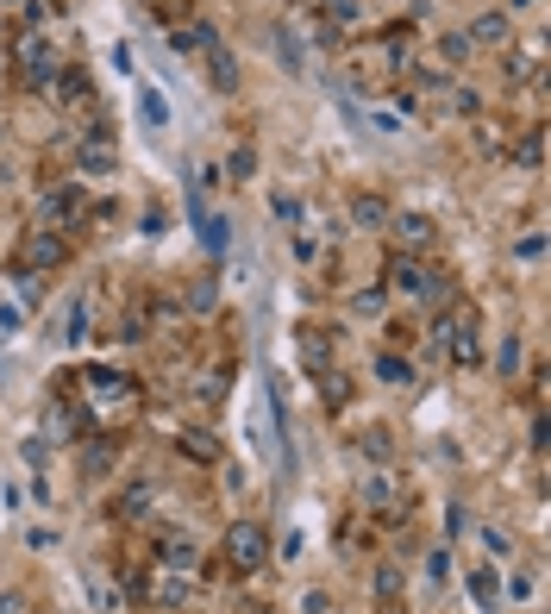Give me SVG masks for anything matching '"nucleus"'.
<instances>
[{
  "label": "nucleus",
  "instance_id": "obj_1",
  "mask_svg": "<svg viewBox=\"0 0 551 614\" xmlns=\"http://www.w3.org/2000/svg\"><path fill=\"white\" fill-rule=\"evenodd\" d=\"M382 282H389V295L414 301V307H445L451 295H458V282H451L445 270H433L426 257H414V251H389V264H382Z\"/></svg>",
  "mask_w": 551,
  "mask_h": 614
},
{
  "label": "nucleus",
  "instance_id": "obj_2",
  "mask_svg": "<svg viewBox=\"0 0 551 614\" xmlns=\"http://www.w3.org/2000/svg\"><path fill=\"white\" fill-rule=\"evenodd\" d=\"M13 76L26 82V88H38V94L63 76L57 44H51V38H38V26H26V32H19V44H13Z\"/></svg>",
  "mask_w": 551,
  "mask_h": 614
},
{
  "label": "nucleus",
  "instance_id": "obj_3",
  "mask_svg": "<svg viewBox=\"0 0 551 614\" xmlns=\"http://www.w3.org/2000/svg\"><path fill=\"white\" fill-rule=\"evenodd\" d=\"M357 502H364L376 521H401L407 514V477L395 464H370L364 477H357Z\"/></svg>",
  "mask_w": 551,
  "mask_h": 614
},
{
  "label": "nucleus",
  "instance_id": "obj_4",
  "mask_svg": "<svg viewBox=\"0 0 551 614\" xmlns=\"http://www.w3.org/2000/svg\"><path fill=\"white\" fill-rule=\"evenodd\" d=\"M220 558H226V571L257 577L263 564H270V533H263V521H232L226 539H220Z\"/></svg>",
  "mask_w": 551,
  "mask_h": 614
},
{
  "label": "nucleus",
  "instance_id": "obj_5",
  "mask_svg": "<svg viewBox=\"0 0 551 614\" xmlns=\"http://www.w3.org/2000/svg\"><path fill=\"white\" fill-rule=\"evenodd\" d=\"M82 389H88L94 408H138V401H145V383H138L132 370H119V364H88Z\"/></svg>",
  "mask_w": 551,
  "mask_h": 614
},
{
  "label": "nucleus",
  "instance_id": "obj_6",
  "mask_svg": "<svg viewBox=\"0 0 551 614\" xmlns=\"http://www.w3.org/2000/svg\"><path fill=\"white\" fill-rule=\"evenodd\" d=\"M195 63H201V76H207V88H213V94H238V88H245V69H238V57L226 51V38L213 32V26H207V38H201Z\"/></svg>",
  "mask_w": 551,
  "mask_h": 614
},
{
  "label": "nucleus",
  "instance_id": "obj_7",
  "mask_svg": "<svg viewBox=\"0 0 551 614\" xmlns=\"http://www.w3.org/2000/svg\"><path fill=\"white\" fill-rule=\"evenodd\" d=\"M82 220H88V201H82L76 182H57V188H44V195H38V226L44 232H69V226H82Z\"/></svg>",
  "mask_w": 551,
  "mask_h": 614
},
{
  "label": "nucleus",
  "instance_id": "obj_8",
  "mask_svg": "<svg viewBox=\"0 0 551 614\" xmlns=\"http://www.w3.org/2000/svg\"><path fill=\"white\" fill-rule=\"evenodd\" d=\"M395 239V251H414V257H426L439 245V220L433 214H420V207H401V214H389V226H382Z\"/></svg>",
  "mask_w": 551,
  "mask_h": 614
},
{
  "label": "nucleus",
  "instance_id": "obj_9",
  "mask_svg": "<svg viewBox=\"0 0 551 614\" xmlns=\"http://www.w3.org/2000/svg\"><path fill=\"white\" fill-rule=\"evenodd\" d=\"M19 264L38 270V276H51V270H63V264H69V239H63V232L32 226V232H26V245H19Z\"/></svg>",
  "mask_w": 551,
  "mask_h": 614
},
{
  "label": "nucleus",
  "instance_id": "obj_10",
  "mask_svg": "<svg viewBox=\"0 0 551 614\" xmlns=\"http://www.w3.org/2000/svg\"><path fill=\"white\" fill-rule=\"evenodd\" d=\"M195 589H201L195 571H163L157 564V571L145 577V602L151 608H182V602H195Z\"/></svg>",
  "mask_w": 551,
  "mask_h": 614
},
{
  "label": "nucleus",
  "instance_id": "obj_11",
  "mask_svg": "<svg viewBox=\"0 0 551 614\" xmlns=\"http://www.w3.org/2000/svg\"><path fill=\"white\" fill-rule=\"evenodd\" d=\"M76 163H82L88 176H113L119 170V145H113V132L101 120H88V138L76 145Z\"/></svg>",
  "mask_w": 551,
  "mask_h": 614
},
{
  "label": "nucleus",
  "instance_id": "obj_12",
  "mask_svg": "<svg viewBox=\"0 0 551 614\" xmlns=\"http://www.w3.org/2000/svg\"><path fill=\"white\" fill-rule=\"evenodd\" d=\"M157 564L163 571H195L201 577V546L182 527H157Z\"/></svg>",
  "mask_w": 551,
  "mask_h": 614
},
{
  "label": "nucleus",
  "instance_id": "obj_13",
  "mask_svg": "<svg viewBox=\"0 0 551 614\" xmlns=\"http://www.w3.org/2000/svg\"><path fill=\"white\" fill-rule=\"evenodd\" d=\"M188 207H195V232H201V251H207V264H220V257L232 251V226H226V214H213V207L195 195V201H188Z\"/></svg>",
  "mask_w": 551,
  "mask_h": 614
},
{
  "label": "nucleus",
  "instance_id": "obj_14",
  "mask_svg": "<svg viewBox=\"0 0 551 614\" xmlns=\"http://www.w3.org/2000/svg\"><path fill=\"white\" fill-rule=\"evenodd\" d=\"M470 44H476V51H508V44H514V13H476L470 19V32H464Z\"/></svg>",
  "mask_w": 551,
  "mask_h": 614
},
{
  "label": "nucleus",
  "instance_id": "obj_15",
  "mask_svg": "<svg viewBox=\"0 0 551 614\" xmlns=\"http://www.w3.org/2000/svg\"><path fill=\"white\" fill-rule=\"evenodd\" d=\"M88 320H94V295H69V301H63V320H57V345L76 351V345L88 339Z\"/></svg>",
  "mask_w": 551,
  "mask_h": 614
},
{
  "label": "nucleus",
  "instance_id": "obj_16",
  "mask_svg": "<svg viewBox=\"0 0 551 614\" xmlns=\"http://www.w3.org/2000/svg\"><path fill=\"white\" fill-rule=\"evenodd\" d=\"M295 351H301V364L320 376V370H332V351H339V339H332L326 326H301V333H295Z\"/></svg>",
  "mask_w": 551,
  "mask_h": 614
},
{
  "label": "nucleus",
  "instance_id": "obj_17",
  "mask_svg": "<svg viewBox=\"0 0 551 614\" xmlns=\"http://www.w3.org/2000/svg\"><path fill=\"white\" fill-rule=\"evenodd\" d=\"M51 94H57L69 113H88V120H94V82L82 76V69H69V63H63V76L51 82Z\"/></svg>",
  "mask_w": 551,
  "mask_h": 614
},
{
  "label": "nucleus",
  "instance_id": "obj_18",
  "mask_svg": "<svg viewBox=\"0 0 551 614\" xmlns=\"http://www.w3.org/2000/svg\"><path fill=\"white\" fill-rule=\"evenodd\" d=\"M44 433H51V439H82L88 414L76 408V401H51V408H44Z\"/></svg>",
  "mask_w": 551,
  "mask_h": 614
},
{
  "label": "nucleus",
  "instance_id": "obj_19",
  "mask_svg": "<svg viewBox=\"0 0 551 614\" xmlns=\"http://www.w3.org/2000/svg\"><path fill=\"white\" fill-rule=\"evenodd\" d=\"M501 69H508V82H545V51L539 44H526V51H501Z\"/></svg>",
  "mask_w": 551,
  "mask_h": 614
},
{
  "label": "nucleus",
  "instance_id": "obj_20",
  "mask_svg": "<svg viewBox=\"0 0 551 614\" xmlns=\"http://www.w3.org/2000/svg\"><path fill=\"white\" fill-rule=\"evenodd\" d=\"M439 107L458 113V120H476V113H483V94L464 88V82H445V88H439Z\"/></svg>",
  "mask_w": 551,
  "mask_h": 614
},
{
  "label": "nucleus",
  "instance_id": "obj_21",
  "mask_svg": "<svg viewBox=\"0 0 551 614\" xmlns=\"http://www.w3.org/2000/svg\"><path fill=\"white\" fill-rule=\"evenodd\" d=\"M351 226H364V232H376V226H389V201L382 195H351Z\"/></svg>",
  "mask_w": 551,
  "mask_h": 614
},
{
  "label": "nucleus",
  "instance_id": "obj_22",
  "mask_svg": "<svg viewBox=\"0 0 551 614\" xmlns=\"http://www.w3.org/2000/svg\"><path fill=\"white\" fill-rule=\"evenodd\" d=\"M357 452L370 464H395V433L389 427H357Z\"/></svg>",
  "mask_w": 551,
  "mask_h": 614
},
{
  "label": "nucleus",
  "instance_id": "obj_23",
  "mask_svg": "<svg viewBox=\"0 0 551 614\" xmlns=\"http://www.w3.org/2000/svg\"><path fill=\"white\" fill-rule=\"evenodd\" d=\"M119 464V439H88L82 445V470L88 477H101V470H113Z\"/></svg>",
  "mask_w": 551,
  "mask_h": 614
},
{
  "label": "nucleus",
  "instance_id": "obj_24",
  "mask_svg": "<svg viewBox=\"0 0 551 614\" xmlns=\"http://www.w3.org/2000/svg\"><path fill=\"white\" fill-rule=\"evenodd\" d=\"M138 113H145L151 132H163V126H170V94H163V88H138Z\"/></svg>",
  "mask_w": 551,
  "mask_h": 614
},
{
  "label": "nucleus",
  "instance_id": "obj_25",
  "mask_svg": "<svg viewBox=\"0 0 551 614\" xmlns=\"http://www.w3.org/2000/svg\"><path fill=\"white\" fill-rule=\"evenodd\" d=\"M182 452H188V464H220V439L201 433V427H188L182 433Z\"/></svg>",
  "mask_w": 551,
  "mask_h": 614
},
{
  "label": "nucleus",
  "instance_id": "obj_26",
  "mask_svg": "<svg viewBox=\"0 0 551 614\" xmlns=\"http://www.w3.org/2000/svg\"><path fill=\"white\" fill-rule=\"evenodd\" d=\"M314 389H320L326 408H345V401H351V376H345V370H320V376H314Z\"/></svg>",
  "mask_w": 551,
  "mask_h": 614
},
{
  "label": "nucleus",
  "instance_id": "obj_27",
  "mask_svg": "<svg viewBox=\"0 0 551 614\" xmlns=\"http://www.w3.org/2000/svg\"><path fill=\"white\" fill-rule=\"evenodd\" d=\"M526 370V351H520V339L508 333V339H501L495 345V376H501V383H514V376Z\"/></svg>",
  "mask_w": 551,
  "mask_h": 614
},
{
  "label": "nucleus",
  "instance_id": "obj_28",
  "mask_svg": "<svg viewBox=\"0 0 551 614\" xmlns=\"http://www.w3.org/2000/svg\"><path fill=\"white\" fill-rule=\"evenodd\" d=\"M464 583H470V596H476V608H495V602H501V577L489 571V564H476V571H470Z\"/></svg>",
  "mask_w": 551,
  "mask_h": 614
},
{
  "label": "nucleus",
  "instance_id": "obj_29",
  "mask_svg": "<svg viewBox=\"0 0 551 614\" xmlns=\"http://www.w3.org/2000/svg\"><path fill=\"white\" fill-rule=\"evenodd\" d=\"M151 483H138V489H126V495H119V502H113V514H119V521H145V514H151Z\"/></svg>",
  "mask_w": 551,
  "mask_h": 614
},
{
  "label": "nucleus",
  "instance_id": "obj_30",
  "mask_svg": "<svg viewBox=\"0 0 551 614\" xmlns=\"http://www.w3.org/2000/svg\"><path fill=\"white\" fill-rule=\"evenodd\" d=\"M376 376H382L389 389H414V364L395 358V351H382V358H376Z\"/></svg>",
  "mask_w": 551,
  "mask_h": 614
},
{
  "label": "nucleus",
  "instance_id": "obj_31",
  "mask_svg": "<svg viewBox=\"0 0 551 614\" xmlns=\"http://www.w3.org/2000/svg\"><path fill=\"white\" fill-rule=\"evenodd\" d=\"M270 32H276V51H282V69H295V76H301L307 63H301V38H295V26H289V19H276Z\"/></svg>",
  "mask_w": 551,
  "mask_h": 614
},
{
  "label": "nucleus",
  "instance_id": "obj_32",
  "mask_svg": "<svg viewBox=\"0 0 551 614\" xmlns=\"http://www.w3.org/2000/svg\"><path fill=\"white\" fill-rule=\"evenodd\" d=\"M470 57H476V44H470L464 32H445V38H439V63H445V69H464Z\"/></svg>",
  "mask_w": 551,
  "mask_h": 614
},
{
  "label": "nucleus",
  "instance_id": "obj_33",
  "mask_svg": "<svg viewBox=\"0 0 551 614\" xmlns=\"http://www.w3.org/2000/svg\"><path fill=\"white\" fill-rule=\"evenodd\" d=\"M514 163H520V170H539V163H545V132H539V126H533V132L520 138V151H514Z\"/></svg>",
  "mask_w": 551,
  "mask_h": 614
},
{
  "label": "nucleus",
  "instance_id": "obj_34",
  "mask_svg": "<svg viewBox=\"0 0 551 614\" xmlns=\"http://www.w3.org/2000/svg\"><path fill=\"white\" fill-rule=\"evenodd\" d=\"M213 301H220V289L201 276V282H188V314H213Z\"/></svg>",
  "mask_w": 551,
  "mask_h": 614
},
{
  "label": "nucleus",
  "instance_id": "obj_35",
  "mask_svg": "<svg viewBox=\"0 0 551 614\" xmlns=\"http://www.w3.org/2000/svg\"><path fill=\"white\" fill-rule=\"evenodd\" d=\"M351 314L357 320H382V289H357L351 295Z\"/></svg>",
  "mask_w": 551,
  "mask_h": 614
},
{
  "label": "nucleus",
  "instance_id": "obj_36",
  "mask_svg": "<svg viewBox=\"0 0 551 614\" xmlns=\"http://www.w3.org/2000/svg\"><path fill=\"white\" fill-rule=\"evenodd\" d=\"M514 264H545V239H539V232L514 239Z\"/></svg>",
  "mask_w": 551,
  "mask_h": 614
},
{
  "label": "nucleus",
  "instance_id": "obj_37",
  "mask_svg": "<svg viewBox=\"0 0 551 614\" xmlns=\"http://www.w3.org/2000/svg\"><path fill=\"white\" fill-rule=\"evenodd\" d=\"M376 596H382V602L401 596V564H382V571H376Z\"/></svg>",
  "mask_w": 551,
  "mask_h": 614
},
{
  "label": "nucleus",
  "instance_id": "obj_38",
  "mask_svg": "<svg viewBox=\"0 0 551 614\" xmlns=\"http://www.w3.org/2000/svg\"><path fill=\"white\" fill-rule=\"evenodd\" d=\"M445 533H451V539H464V533H470V508H464V502H451V508H445Z\"/></svg>",
  "mask_w": 551,
  "mask_h": 614
},
{
  "label": "nucleus",
  "instance_id": "obj_39",
  "mask_svg": "<svg viewBox=\"0 0 551 614\" xmlns=\"http://www.w3.org/2000/svg\"><path fill=\"white\" fill-rule=\"evenodd\" d=\"M276 220L282 226H301V201L295 195H276Z\"/></svg>",
  "mask_w": 551,
  "mask_h": 614
},
{
  "label": "nucleus",
  "instance_id": "obj_40",
  "mask_svg": "<svg viewBox=\"0 0 551 614\" xmlns=\"http://www.w3.org/2000/svg\"><path fill=\"white\" fill-rule=\"evenodd\" d=\"M26 326V314H19V301H0V333H19Z\"/></svg>",
  "mask_w": 551,
  "mask_h": 614
},
{
  "label": "nucleus",
  "instance_id": "obj_41",
  "mask_svg": "<svg viewBox=\"0 0 551 614\" xmlns=\"http://www.w3.org/2000/svg\"><path fill=\"white\" fill-rule=\"evenodd\" d=\"M301 614H332V596H326V589H307V596H301Z\"/></svg>",
  "mask_w": 551,
  "mask_h": 614
},
{
  "label": "nucleus",
  "instance_id": "obj_42",
  "mask_svg": "<svg viewBox=\"0 0 551 614\" xmlns=\"http://www.w3.org/2000/svg\"><path fill=\"white\" fill-rule=\"evenodd\" d=\"M251 157H257L251 145H238V151H232V176H238V182H245V176H251Z\"/></svg>",
  "mask_w": 551,
  "mask_h": 614
},
{
  "label": "nucleus",
  "instance_id": "obj_43",
  "mask_svg": "<svg viewBox=\"0 0 551 614\" xmlns=\"http://www.w3.org/2000/svg\"><path fill=\"white\" fill-rule=\"evenodd\" d=\"M426 577L445 583V577H451V552H433V558H426Z\"/></svg>",
  "mask_w": 551,
  "mask_h": 614
},
{
  "label": "nucleus",
  "instance_id": "obj_44",
  "mask_svg": "<svg viewBox=\"0 0 551 614\" xmlns=\"http://www.w3.org/2000/svg\"><path fill=\"white\" fill-rule=\"evenodd\" d=\"M295 257H301V264H314V257H320V245L307 239V232H295Z\"/></svg>",
  "mask_w": 551,
  "mask_h": 614
},
{
  "label": "nucleus",
  "instance_id": "obj_45",
  "mask_svg": "<svg viewBox=\"0 0 551 614\" xmlns=\"http://www.w3.org/2000/svg\"><path fill=\"white\" fill-rule=\"evenodd\" d=\"M483 539H489V552H514V539L501 533V527H483Z\"/></svg>",
  "mask_w": 551,
  "mask_h": 614
},
{
  "label": "nucleus",
  "instance_id": "obj_46",
  "mask_svg": "<svg viewBox=\"0 0 551 614\" xmlns=\"http://www.w3.org/2000/svg\"><path fill=\"white\" fill-rule=\"evenodd\" d=\"M0 614H26V602H19V596H0Z\"/></svg>",
  "mask_w": 551,
  "mask_h": 614
},
{
  "label": "nucleus",
  "instance_id": "obj_47",
  "mask_svg": "<svg viewBox=\"0 0 551 614\" xmlns=\"http://www.w3.org/2000/svg\"><path fill=\"white\" fill-rule=\"evenodd\" d=\"M0 7H26V0H0Z\"/></svg>",
  "mask_w": 551,
  "mask_h": 614
},
{
  "label": "nucleus",
  "instance_id": "obj_48",
  "mask_svg": "<svg viewBox=\"0 0 551 614\" xmlns=\"http://www.w3.org/2000/svg\"><path fill=\"white\" fill-rule=\"evenodd\" d=\"M514 7H539V0H514Z\"/></svg>",
  "mask_w": 551,
  "mask_h": 614
}]
</instances>
